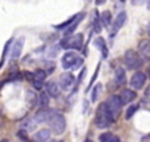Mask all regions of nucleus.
I'll return each instance as SVG.
<instances>
[{
	"label": "nucleus",
	"instance_id": "obj_10",
	"mask_svg": "<svg viewBox=\"0 0 150 142\" xmlns=\"http://www.w3.org/2000/svg\"><path fill=\"white\" fill-rule=\"evenodd\" d=\"M127 12H120L119 15L116 16V18L113 20V23H112V32H111V36H115L116 34V32L119 30L120 28H121L122 25L125 24V21H127Z\"/></svg>",
	"mask_w": 150,
	"mask_h": 142
},
{
	"label": "nucleus",
	"instance_id": "obj_2",
	"mask_svg": "<svg viewBox=\"0 0 150 142\" xmlns=\"http://www.w3.org/2000/svg\"><path fill=\"white\" fill-rule=\"evenodd\" d=\"M47 122H49V126L52 129V132L55 133V134H62L66 130V119L59 112L52 111V114H50Z\"/></svg>",
	"mask_w": 150,
	"mask_h": 142
},
{
	"label": "nucleus",
	"instance_id": "obj_6",
	"mask_svg": "<svg viewBox=\"0 0 150 142\" xmlns=\"http://www.w3.org/2000/svg\"><path fill=\"white\" fill-rule=\"evenodd\" d=\"M129 83L134 90H141V88H144V85L146 83V75L142 71H136L130 78Z\"/></svg>",
	"mask_w": 150,
	"mask_h": 142
},
{
	"label": "nucleus",
	"instance_id": "obj_16",
	"mask_svg": "<svg viewBox=\"0 0 150 142\" xmlns=\"http://www.w3.org/2000/svg\"><path fill=\"white\" fill-rule=\"evenodd\" d=\"M50 140V130L49 129H41L33 134L34 142H47Z\"/></svg>",
	"mask_w": 150,
	"mask_h": 142
},
{
	"label": "nucleus",
	"instance_id": "obj_9",
	"mask_svg": "<svg viewBox=\"0 0 150 142\" xmlns=\"http://www.w3.org/2000/svg\"><path fill=\"white\" fill-rule=\"evenodd\" d=\"M24 47V38H18L11 45V59H17L20 58Z\"/></svg>",
	"mask_w": 150,
	"mask_h": 142
},
{
	"label": "nucleus",
	"instance_id": "obj_35",
	"mask_svg": "<svg viewBox=\"0 0 150 142\" xmlns=\"http://www.w3.org/2000/svg\"><path fill=\"white\" fill-rule=\"evenodd\" d=\"M1 142H8V141H5V140H4V141H1Z\"/></svg>",
	"mask_w": 150,
	"mask_h": 142
},
{
	"label": "nucleus",
	"instance_id": "obj_26",
	"mask_svg": "<svg viewBox=\"0 0 150 142\" xmlns=\"http://www.w3.org/2000/svg\"><path fill=\"white\" fill-rule=\"evenodd\" d=\"M99 70H100V63H99V65H98V67H96V71H95V74H93V75H92V79H91V83H90V84H88L87 90H86V91H87V92H88V90H90V88H91V85H92V83H93V82H95L96 76H98V72H99Z\"/></svg>",
	"mask_w": 150,
	"mask_h": 142
},
{
	"label": "nucleus",
	"instance_id": "obj_17",
	"mask_svg": "<svg viewBox=\"0 0 150 142\" xmlns=\"http://www.w3.org/2000/svg\"><path fill=\"white\" fill-rule=\"evenodd\" d=\"M83 17H84V13H83V12H82V13H79V15L76 16V18L74 20V23L71 24L70 26H67V28L65 29V36H66V37H67V36H73L74 30L76 29V26L79 25V23L82 21V18H83Z\"/></svg>",
	"mask_w": 150,
	"mask_h": 142
},
{
	"label": "nucleus",
	"instance_id": "obj_30",
	"mask_svg": "<svg viewBox=\"0 0 150 142\" xmlns=\"http://www.w3.org/2000/svg\"><path fill=\"white\" fill-rule=\"evenodd\" d=\"M96 5H103L104 3H105V0H95Z\"/></svg>",
	"mask_w": 150,
	"mask_h": 142
},
{
	"label": "nucleus",
	"instance_id": "obj_27",
	"mask_svg": "<svg viewBox=\"0 0 150 142\" xmlns=\"http://www.w3.org/2000/svg\"><path fill=\"white\" fill-rule=\"evenodd\" d=\"M82 65H83V59L80 57H78V59L75 61V63H74V66H73V69H78V67H80Z\"/></svg>",
	"mask_w": 150,
	"mask_h": 142
},
{
	"label": "nucleus",
	"instance_id": "obj_20",
	"mask_svg": "<svg viewBox=\"0 0 150 142\" xmlns=\"http://www.w3.org/2000/svg\"><path fill=\"white\" fill-rule=\"evenodd\" d=\"M100 18H101V21H103L104 26H109L112 24V13L109 12V11H104L100 15Z\"/></svg>",
	"mask_w": 150,
	"mask_h": 142
},
{
	"label": "nucleus",
	"instance_id": "obj_29",
	"mask_svg": "<svg viewBox=\"0 0 150 142\" xmlns=\"http://www.w3.org/2000/svg\"><path fill=\"white\" fill-rule=\"evenodd\" d=\"M145 95H146V99H148V100L150 101V87H148V90H146Z\"/></svg>",
	"mask_w": 150,
	"mask_h": 142
},
{
	"label": "nucleus",
	"instance_id": "obj_24",
	"mask_svg": "<svg viewBox=\"0 0 150 142\" xmlns=\"http://www.w3.org/2000/svg\"><path fill=\"white\" fill-rule=\"evenodd\" d=\"M137 111H138V105H136V104H130V107L127 109V114H125V117L129 120L130 117L134 116V113H136Z\"/></svg>",
	"mask_w": 150,
	"mask_h": 142
},
{
	"label": "nucleus",
	"instance_id": "obj_1",
	"mask_svg": "<svg viewBox=\"0 0 150 142\" xmlns=\"http://www.w3.org/2000/svg\"><path fill=\"white\" fill-rule=\"evenodd\" d=\"M115 122L113 117L109 114L108 109L105 107V103H101L99 105L98 111H96V117H95V124L98 128L100 129H105V128L111 126L112 124Z\"/></svg>",
	"mask_w": 150,
	"mask_h": 142
},
{
	"label": "nucleus",
	"instance_id": "obj_4",
	"mask_svg": "<svg viewBox=\"0 0 150 142\" xmlns=\"http://www.w3.org/2000/svg\"><path fill=\"white\" fill-rule=\"evenodd\" d=\"M104 103H105V107H107V109H108L109 114H111V116L113 117V120L116 121L119 114H120V112H121V107H122V103H121V100H120V96L112 95V96H109Z\"/></svg>",
	"mask_w": 150,
	"mask_h": 142
},
{
	"label": "nucleus",
	"instance_id": "obj_32",
	"mask_svg": "<svg viewBox=\"0 0 150 142\" xmlns=\"http://www.w3.org/2000/svg\"><path fill=\"white\" fill-rule=\"evenodd\" d=\"M84 142H92V141H91V140H86Z\"/></svg>",
	"mask_w": 150,
	"mask_h": 142
},
{
	"label": "nucleus",
	"instance_id": "obj_5",
	"mask_svg": "<svg viewBox=\"0 0 150 142\" xmlns=\"http://www.w3.org/2000/svg\"><path fill=\"white\" fill-rule=\"evenodd\" d=\"M61 46L63 49H76L79 50L83 46V34L78 33L74 36H67L61 41Z\"/></svg>",
	"mask_w": 150,
	"mask_h": 142
},
{
	"label": "nucleus",
	"instance_id": "obj_22",
	"mask_svg": "<svg viewBox=\"0 0 150 142\" xmlns=\"http://www.w3.org/2000/svg\"><path fill=\"white\" fill-rule=\"evenodd\" d=\"M49 100H50V96L47 95L46 92H41L40 93V107L41 108H47V105H49Z\"/></svg>",
	"mask_w": 150,
	"mask_h": 142
},
{
	"label": "nucleus",
	"instance_id": "obj_28",
	"mask_svg": "<svg viewBox=\"0 0 150 142\" xmlns=\"http://www.w3.org/2000/svg\"><path fill=\"white\" fill-rule=\"evenodd\" d=\"M17 136H18V137H21V138H23V141L28 142V138H26V136H25V132H24V130H20V132L17 133Z\"/></svg>",
	"mask_w": 150,
	"mask_h": 142
},
{
	"label": "nucleus",
	"instance_id": "obj_3",
	"mask_svg": "<svg viewBox=\"0 0 150 142\" xmlns=\"http://www.w3.org/2000/svg\"><path fill=\"white\" fill-rule=\"evenodd\" d=\"M124 63L129 70H138L142 66V57L136 50H127L124 54Z\"/></svg>",
	"mask_w": 150,
	"mask_h": 142
},
{
	"label": "nucleus",
	"instance_id": "obj_7",
	"mask_svg": "<svg viewBox=\"0 0 150 142\" xmlns=\"http://www.w3.org/2000/svg\"><path fill=\"white\" fill-rule=\"evenodd\" d=\"M75 83V78L71 72H63L59 76V87L62 88L63 91H69Z\"/></svg>",
	"mask_w": 150,
	"mask_h": 142
},
{
	"label": "nucleus",
	"instance_id": "obj_12",
	"mask_svg": "<svg viewBox=\"0 0 150 142\" xmlns=\"http://www.w3.org/2000/svg\"><path fill=\"white\" fill-rule=\"evenodd\" d=\"M45 92H46L50 97H58L61 93V87L57 82L50 80V82H47L46 85H45Z\"/></svg>",
	"mask_w": 150,
	"mask_h": 142
},
{
	"label": "nucleus",
	"instance_id": "obj_15",
	"mask_svg": "<svg viewBox=\"0 0 150 142\" xmlns=\"http://www.w3.org/2000/svg\"><path fill=\"white\" fill-rule=\"evenodd\" d=\"M138 52L145 59L150 61V40H144L138 44Z\"/></svg>",
	"mask_w": 150,
	"mask_h": 142
},
{
	"label": "nucleus",
	"instance_id": "obj_11",
	"mask_svg": "<svg viewBox=\"0 0 150 142\" xmlns=\"http://www.w3.org/2000/svg\"><path fill=\"white\" fill-rule=\"evenodd\" d=\"M78 59V55L75 54L74 52H67L65 55L62 57V67L65 69V70H69V69H73L75 61Z\"/></svg>",
	"mask_w": 150,
	"mask_h": 142
},
{
	"label": "nucleus",
	"instance_id": "obj_21",
	"mask_svg": "<svg viewBox=\"0 0 150 142\" xmlns=\"http://www.w3.org/2000/svg\"><path fill=\"white\" fill-rule=\"evenodd\" d=\"M96 46H98L99 49L101 50V54H103L104 58L108 55V50H107V45H105V42H104V38L99 37V38L96 40Z\"/></svg>",
	"mask_w": 150,
	"mask_h": 142
},
{
	"label": "nucleus",
	"instance_id": "obj_13",
	"mask_svg": "<svg viewBox=\"0 0 150 142\" xmlns=\"http://www.w3.org/2000/svg\"><path fill=\"white\" fill-rule=\"evenodd\" d=\"M115 83H116L117 87H121V85L127 84V74H125V70L122 67H117L115 70V75H113Z\"/></svg>",
	"mask_w": 150,
	"mask_h": 142
},
{
	"label": "nucleus",
	"instance_id": "obj_33",
	"mask_svg": "<svg viewBox=\"0 0 150 142\" xmlns=\"http://www.w3.org/2000/svg\"><path fill=\"white\" fill-rule=\"evenodd\" d=\"M148 32H149V34H150V24H149V30Z\"/></svg>",
	"mask_w": 150,
	"mask_h": 142
},
{
	"label": "nucleus",
	"instance_id": "obj_31",
	"mask_svg": "<svg viewBox=\"0 0 150 142\" xmlns=\"http://www.w3.org/2000/svg\"><path fill=\"white\" fill-rule=\"evenodd\" d=\"M148 76H149V79H150V66L148 67Z\"/></svg>",
	"mask_w": 150,
	"mask_h": 142
},
{
	"label": "nucleus",
	"instance_id": "obj_34",
	"mask_svg": "<svg viewBox=\"0 0 150 142\" xmlns=\"http://www.w3.org/2000/svg\"><path fill=\"white\" fill-rule=\"evenodd\" d=\"M54 142H62V141H54Z\"/></svg>",
	"mask_w": 150,
	"mask_h": 142
},
{
	"label": "nucleus",
	"instance_id": "obj_14",
	"mask_svg": "<svg viewBox=\"0 0 150 142\" xmlns=\"http://www.w3.org/2000/svg\"><path fill=\"white\" fill-rule=\"evenodd\" d=\"M50 114H52V111H50V109L41 108V111L37 112L36 116H34L33 119H34V121H36L37 124H41V122H47Z\"/></svg>",
	"mask_w": 150,
	"mask_h": 142
},
{
	"label": "nucleus",
	"instance_id": "obj_19",
	"mask_svg": "<svg viewBox=\"0 0 150 142\" xmlns=\"http://www.w3.org/2000/svg\"><path fill=\"white\" fill-rule=\"evenodd\" d=\"M76 16H78V15H74V16H71V17L69 18V20L63 21L62 24H58V25H54V28H55V29H58V30H65V29L67 28V26H70L71 24L74 23V20H75V18H76Z\"/></svg>",
	"mask_w": 150,
	"mask_h": 142
},
{
	"label": "nucleus",
	"instance_id": "obj_25",
	"mask_svg": "<svg viewBox=\"0 0 150 142\" xmlns=\"http://www.w3.org/2000/svg\"><path fill=\"white\" fill-rule=\"evenodd\" d=\"M100 91H101V84H96L95 87L92 88V95H91V100L92 101H96L100 95Z\"/></svg>",
	"mask_w": 150,
	"mask_h": 142
},
{
	"label": "nucleus",
	"instance_id": "obj_23",
	"mask_svg": "<svg viewBox=\"0 0 150 142\" xmlns=\"http://www.w3.org/2000/svg\"><path fill=\"white\" fill-rule=\"evenodd\" d=\"M11 45H12V40H9V41L5 42L4 45V49H3V55H1V61H0V69L3 67V65H4L5 62V58H7V54H8V50H11Z\"/></svg>",
	"mask_w": 150,
	"mask_h": 142
},
{
	"label": "nucleus",
	"instance_id": "obj_8",
	"mask_svg": "<svg viewBox=\"0 0 150 142\" xmlns=\"http://www.w3.org/2000/svg\"><path fill=\"white\" fill-rule=\"evenodd\" d=\"M120 100H121L122 105H128V104L133 103L137 97V93H136L134 90H130V88H125L120 92Z\"/></svg>",
	"mask_w": 150,
	"mask_h": 142
},
{
	"label": "nucleus",
	"instance_id": "obj_18",
	"mask_svg": "<svg viewBox=\"0 0 150 142\" xmlns=\"http://www.w3.org/2000/svg\"><path fill=\"white\" fill-rule=\"evenodd\" d=\"M99 142H121L120 138L113 133H103L99 138Z\"/></svg>",
	"mask_w": 150,
	"mask_h": 142
}]
</instances>
